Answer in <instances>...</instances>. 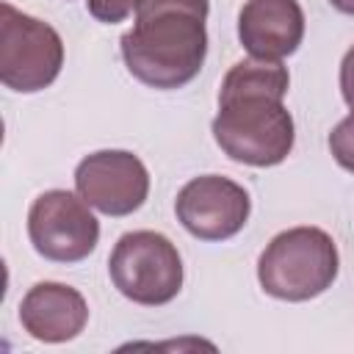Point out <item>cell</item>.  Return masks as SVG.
<instances>
[{
	"instance_id": "9c48e42d",
	"label": "cell",
	"mask_w": 354,
	"mask_h": 354,
	"mask_svg": "<svg viewBox=\"0 0 354 354\" xmlns=\"http://www.w3.org/2000/svg\"><path fill=\"white\" fill-rule=\"evenodd\" d=\"M304 14L296 0H246L238 14V39L252 58L279 61L301 44Z\"/></svg>"
},
{
	"instance_id": "ba28073f",
	"label": "cell",
	"mask_w": 354,
	"mask_h": 354,
	"mask_svg": "<svg viewBox=\"0 0 354 354\" xmlns=\"http://www.w3.org/2000/svg\"><path fill=\"white\" fill-rule=\"evenodd\" d=\"M249 194L218 174L194 177L177 194L174 210L180 224L199 241H224L243 230L249 218Z\"/></svg>"
},
{
	"instance_id": "4fadbf2b",
	"label": "cell",
	"mask_w": 354,
	"mask_h": 354,
	"mask_svg": "<svg viewBox=\"0 0 354 354\" xmlns=\"http://www.w3.org/2000/svg\"><path fill=\"white\" fill-rule=\"evenodd\" d=\"M88 3V14L100 22H122L124 17H130L133 11H138L141 0H86Z\"/></svg>"
},
{
	"instance_id": "7c38bea8",
	"label": "cell",
	"mask_w": 354,
	"mask_h": 354,
	"mask_svg": "<svg viewBox=\"0 0 354 354\" xmlns=\"http://www.w3.org/2000/svg\"><path fill=\"white\" fill-rule=\"evenodd\" d=\"M329 152L346 171H354V113L329 133Z\"/></svg>"
},
{
	"instance_id": "5b68a950",
	"label": "cell",
	"mask_w": 354,
	"mask_h": 354,
	"mask_svg": "<svg viewBox=\"0 0 354 354\" xmlns=\"http://www.w3.org/2000/svg\"><path fill=\"white\" fill-rule=\"evenodd\" d=\"M64 66V41L47 22L0 3V80L22 94L47 88Z\"/></svg>"
},
{
	"instance_id": "8fae6325",
	"label": "cell",
	"mask_w": 354,
	"mask_h": 354,
	"mask_svg": "<svg viewBox=\"0 0 354 354\" xmlns=\"http://www.w3.org/2000/svg\"><path fill=\"white\" fill-rule=\"evenodd\" d=\"M288 69L279 61H266V58H249L238 61L221 80L218 100L230 97H249V94H266L282 100L288 94Z\"/></svg>"
},
{
	"instance_id": "3957f363",
	"label": "cell",
	"mask_w": 354,
	"mask_h": 354,
	"mask_svg": "<svg viewBox=\"0 0 354 354\" xmlns=\"http://www.w3.org/2000/svg\"><path fill=\"white\" fill-rule=\"evenodd\" d=\"M213 138L238 163L277 166L293 149V119L277 97H230L218 100Z\"/></svg>"
},
{
	"instance_id": "277c9868",
	"label": "cell",
	"mask_w": 354,
	"mask_h": 354,
	"mask_svg": "<svg viewBox=\"0 0 354 354\" xmlns=\"http://www.w3.org/2000/svg\"><path fill=\"white\" fill-rule=\"evenodd\" d=\"M111 282L136 304L158 307L183 288V260L177 246L152 230H136L116 241L108 260Z\"/></svg>"
},
{
	"instance_id": "30bf717a",
	"label": "cell",
	"mask_w": 354,
	"mask_h": 354,
	"mask_svg": "<svg viewBox=\"0 0 354 354\" xmlns=\"http://www.w3.org/2000/svg\"><path fill=\"white\" fill-rule=\"evenodd\" d=\"M19 321L25 332L41 343H64L83 332L88 307L75 288L61 282H39L25 293Z\"/></svg>"
},
{
	"instance_id": "8992f818",
	"label": "cell",
	"mask_w": 354,
	"mask_h": 354,
	"mask_svg": "<svg viewBox=\"0 0 354 354\" xmlns=\"http://www.w3.org/2000/svg\"><path fill=\"white\" fill-rule=\"evenodd\" d=\"M28 235L41 257L55 263H77L94 252L100 224L83 199L55 188L33 199L28 213Z\"/></svg>"
},
{
	"instance_id": "7a4b0ae2",
	"label": "cell",
	"mask_w": 354,
	"mask_h": 354,
	"mask_svg": "<svg viewBox=\"0 0 354 354\" xmlns=\"http://www.w3.org/2000/svg\"><path fill=\"white\" fill-rule=\"evenodd\" d=\"M337 277V246L318 227L279 232L257 260L260 288L282 301H307Z\"/></svg>"
},
{
	"instance_id": "52a82bcc",
	"label": "cell",
	"mask_w": 354,
	"mask_h": 354,
	"mask_svg": "<svg viewBox=\"0 0 354 354\" xmlns=\"http://www.w3.org/2000/svg\"><path fill=\"white\" fill-rule=\"evenodd\" d=\"M75 185L88 207H97L105 216H127L144 205L149 174L133 152L102 149L77 163Z\"/></svg>"
},
{
	"instance_id": "6da1fadb",
	"label": "cell",
	"mask_w": 354,
	"mask_h": 354,
	"mask_svg": "<svg viewBox=\"0 0 354 354\" xmlns=\"http://www.w3.org/2000/svg\"><path fill=\"white\" fill-rule=\"evenodd\" d=\"M207 0H141L136 25L122 36V58L152 88L191 83L207 53Z\"/></svg>"
},
{
	"instance_id": "5bb4252c",
	"label": "cell",
	"mask_w": 354,
	"mask_h": 354,
	"mask_svg": "<svg viewBox=\"0 0 354 354\" xmlns=\"http://www.w3.org/2000/svg\"><path fill=\"white\" fill-rule=\"evenodd\" d=\"M340 91L346 105L354 111V47L343 55V64H340Z\"/></svg>"
},
{
	"instance_id": "9a60e30c",
	"label": "cell",
	"mask_w": 354,
	"mask_h": 354,
	"mask_svg": "<svg viewBox=\"0 0 354 354\" xmlns=\"http://www.w3.org/2000/svg\"><path fill=\"white\" fill-rule=\"evenodd\" d=\"M337 11H343V14H351L354 17V0H329Z\"/></svg>"
}]
</instances>
